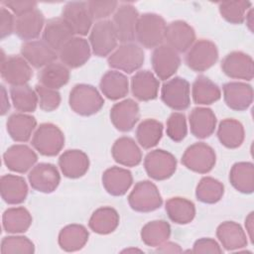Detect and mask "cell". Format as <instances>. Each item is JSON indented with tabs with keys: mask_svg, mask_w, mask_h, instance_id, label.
Segmentation results:
<instances>
[{
	"mask_svg": "<svg viewBox=\"0 0 254 254\" xmlns=\"http://www.w3.org/2000/svg\"><path fill=\"white\" fill-rule=\"evenodd\" d=\"M253 211L250 212L246 219H245V227H246V231L248 233V237L251 241V243H253V229H254V226H253V223H254V217H253Z\"/></svg>",
	"mask_w": 254,
	"mask_h": 254,
	"instance_id": "obj_55",
	"label": "cell"
},
{
	"mask_svg": "<svg viewBox=\"0 0 254 254\" xmlns=\"http://www.w3.org/2000/svg\"><path fill=\"white\" fill-rule=\"evenodd\" d=\"M192 253H214V254H221L222 249L219 244L211 238H200L196 240L193 244Z\"/></svg>",
	"mask_w": 254,
	"mask_h": 254,
	"instance_id": "obj_51",
	"label": "cell"
},
{
	"mask_svg": "<svg viewBox=\"0 0 254 254\" xmlns=\"http://www.w3.org/2000/svg\"><path fill=\"white\" fill-rule=\"evenodd\" d=\"M191 134L199 139L212 135L216 127V116L210 108L195 107L189 115Z\"/></svg>",
	"mask_w": 254,
	"mask_h": 254,
	"instance_id": "obj_25",
	"label": "cell"
},
{
	"mask_svg": "<svg viewBox=\"0 0 254 254\" xmlns=\"http://www.w3.org/2000/svg\"><path fill=\"white\" fill-rule=\"evenodd\" d=\"M62 18L71 28L74 35L85 36L92 28L93 19L89 13L86 2H67L63 8Z\"/></svg>",
	"mask_w": 254,
	"mask_h": 254,
	"instance_id": "obj_12",
	"label": "cell"
},
{
	"mask_svg": "<svg viewBox=\"0 0 254 254\" xmlns=\"http://www.w3.org/2000/svg\"><path fill=\"white\" fill-rule=\"evenodd\" d=\"M159 80L150 70H139L131 78L132 94L140 101L153 100L158 96Z\"/></svg>",
	"mask_w": 254,
	"mask_h": 254,
	"instance_id": "obj_28",
	"label": "cell"
},
{
	"mask_svg": "<svg viewBox=\"0 0 254 254\" xmlns=\"http://www.w3.org/2000/svg\"><path fill=\"white\" fill-rule=\"evenodd\" d=\"M232 187L242 193H252L254 190V165L250 162L235 163L229 173Z\"/></svg>",
	"mask_w": 254,
	"mask_h": 254,
	"instance_id": "obj_36",
	"label": "cell"
},
{
	"mask_svg": "<svg viewBox=\"0 0 254 254\" xmlns=\"http://www.w3.org/2000/svg\"><path fill=\"white\" fill-rule=\"evenodd\" d=\"M167 135L174 142L183 141L188 134V126L185 114L173 112L167 120Z\"/></svg>",
	"mask_w": 254,
	"mask_h": 254,
	"instance_id": "obj_48",
	"label": "cell"
},
{
	"mask_svg": "<svg viewBox=\"0 0 254 254\" xmlns=\"http://www.w3.org/2000/svg\"><path fill=\"white\" fill-rule=\"evenodd\" d=\"M10 95L14 107L22 113L34 112L39 104L36 90L28 84L11 86Z\"/></svg>",
	"mask_w": 254,
	"mask_h": 254,
	"instance_id": "obj_42",
	"label": "cell"
},
{
	"mask_svg": "<svg viewBox=\"0 0 254 254\" xmlns=\"http://www.w3.org/2000/svg\"><path fill=\"white\" fill-rule=\"evenodd\" d=\"M216 236L227 251L239 250L247 245V236L243 228L234 221H224L218 225Z\"/></svg>",
	"mask_w": 254,
	"mask_h": 254,
	"instance_id": "obj_29",
	"label": "cell"
},
{
	"mask_svg": "<svg viewBox=\"0 0 254 254\" xmlns=\"http://www.w3.org/2000/svg\"><path fill=\"white\" fill-rule=\"evenodd\" d=\"M68 103L75 113L81 116H90L102 108L104 99L94 86L79 83L70 90Z\"/></svg>",
	"mask_w": 254,
	"mask_h": 254,
	"instance_id": "obj_2",
	"label": "cell"
},
{
	"mask_svg": "<svg viewBox=\"0 0 254 254\" xmlns=\"http://www.w3.org/2000/svg\"><path fill=\"white\" fill-rule=\"evenodd\" d=\"M1 91H2V106H1V115H5L7 111L10 108V103L8 100V96L5 90V87L1 85Z\"/></svg>",
	"mask_w": 254,
	"mask_h": 254,
	"instance_id": "obj_56",
	"label": "cell"
},
{
	"mask_svg": "<svg viewBox=\"0 0 254 254\" xmlns=\"http://www.w3.org/2000/svg\"><path fill=\"white\" fill-rule=\"evenodd\" d=\"M164 40L177 53H185L193 45L195 33L193 28L187 22L177 20L166 27Z\"/></svg>",
	"mask_w": 254,
	"mask_h": 254,
	"instance_id": "obj_18",
	"label": "cell"
},
{
	"mask_svg": "<svg viewBox=\"0 0 254 254\" xmlns=\"http://www.w3.org/2000/svg\"><path fill=\"white\" fill-rule=\"evenodd\" d=\"M128 203L135 211L151 212L161 207L163 199L155 184L150 181H141L135 185L128 195Z\"/></svg>",
	"mask_w": 254,
	"mask_h": 254,
	"instance_id": "obj_4",
	"label": "cell"
},
{
	"mask_svg": "<svg viewBox=\"0 0 254 254\" xmlns=\"http://www.w3.org/2000/svg\"><path fill=\"white\" fill-rule=\"evenodd\" d=\"M64 145V133L53 123L41 124L32 138V146L43 156L53 157L58 155Z\"/></svg>",
	"mask_w": 254,
	"mask_h": 254,
	"instance_id": "obj_3",
	"label": "cell"
},
{
	"mask_svg": "<svg viewBox=\"0 0 254 254\" xmlns=\"http://www.w3.org/2000/svg\"><path fill=\"white\" fill-rule=\"evenodd\" d=\"M162 101L173 110L182 111L190 104V87L186 78L175 76L167 80L161 89Z\"/></svg>",
	"mask_w": 254,
	"mask_h": 254,
	"instance_id": "obj_9",
	"label": "cell"
},
{
	"mask_svg": "<svg viewBox=\"0 0 254 254\" xmlns=\"http://www.w3.org/2000/svg\"><path fill=\"white\" fill-rule=\"evenodd\" d=\"M133 183L130 171L120 167H111L102 175V185L105 190L114 196H121L127 192Z\"/></svg>",
	"mask_w": 254,
	"mask_h": 254,
	"instance_id": "obj_27",
	"label": "cell"
},
{
	"mask_svg": "<svg viewBox=\"0 0 254 254\" xmlns=\"http://www.w3.org/2000/svg\"><path fill=\"white\" fill-rule=\"evenodd\" d=\"M0 37L4 39L12 34L15 31V22L12 13L6 9L5 7H1L0 9Z\"/></svg>",
	"mask_w": 254,
	"mask_h": 254,
	"instance_id": "obj_52",
	"label": "cell"
},
{
	"mask_svg": "<svg viewBox=\"0 0 254 254\" xmlns=\"http://www.w3.org/2000/svg\"><path fill=\"white\" fill-rule=\"evenodd\" d=\"M38 78L41 85L57 90L68 82L69 70L64 64L54 62L43 67Z\"/></svg>",
	"mask_w": 254,
	"mask_h": 254,
	"instance_id": "obj_39",
	"label": "cell"
},
{
	"mask_svg": "<svg viewBox=\"0 0 254 254\" xmlns=\"http://www.w3.org/2000/svg\"><path fill=\"white\" fill-rule=\"evenodd\" d=\"M0 191L6 203L19 204L27 197L28 186L24 178L20 176L4 175L0 180Z\"/></svg>",
	"mask_w": 254,
	"mask_h": 254,
	"instance_id": "obj_31",
	"label": "cell"
},
{
	"mask_svg": "<svg viewBox=\"0 0 254 254\" xmlns=\"http://www.w3.org/2000/svg\"><path fill=\"white\" fill-rule=\"evenodd\" d=\"M3 228L6 232L17 234L26 232L32 224L30 212L23 206L11 207L4 211L2 216Z\"/></svg>",
	"mask_w": 254,
	"mask_h": 254,
	"instance_id": "obj_41",
	"label": "cell"
},
{
	"mask_svg": "<svg viewBox=\"0 0 254 254\" xmlns=\"http://www.w3.org/2000/svg\"><path fill=\"white\" fill-rule=\"evenodd\" d=\"M151 64L156 75L162 80H167L178 70L181 64V58L174 49L164 44L154 49L151 56Z\"/></svg>",
	"mask_w": 254,
	"mask_h": 254,
	"instance_id": "obj_13",
	"label": "cell"
},
{
	"mask_svg": "<svg viewBox=\"0 0 254 254\" xmlns=\"http://www.w3.org/2000/svg\"><path fill=\"white\" fill-rule=\"evenodd\" d=\"M35 252L34 243L25 236H6L1 241L2 254H33Z\"/></svg>",
	"mask_w": 254,
	"mask_h": 254,
	"instance_id": "obj_47",
	"label": "cell"
},
{
	"mask_svg": "<svg viewBox=\"0 0 254 254\" xmlns=\"http://www.w3.org/2000/svg\"><path fill=\"white\" fill-rule=\"evenodd\" d=\"M58 55L61 63L66 67L76 68L89 60L91 48L84 38L73 37L58 52Z\"/></svg>",
	"mask_w": 254,
	"mask_h": 254,
	"instance_id": "obj_17",
	"label": "cell"
},
{
	"mask_svg": "<svg viewBox=\"0 0 254 254\" xmlns=\"http://www.w3.org/2000/svg\"><path fill=\"white\" fill-rule=\"evenodd\" d=\"M73 31L63 18H52L48 20L43 32V41L53 50L59 52L70 39Z\"/></svg>",
	"mask_w": 254,
	"mask_h": 254,
	"instance_id": "obj_23",
	"label": "cell"
},
{
	"mask_svg": "<svg viewBox=\"0 0 254 254\" xmlns=\"http://www.w3.org/2000/svg\"><path fill=\"white\" fill-rule=\"evenodd\" d=\"M171 235V226L165 220H153L146 223L141 230L142 241L151 247H158Z\"/></svg>",
	"mask_w": 254,
	"mask_h": 254,
	"instance_id": "obj_44",
	"label": "cell"
},
{
	"mask_svg": "<svg viewBox=\"0 0 254 254\" xmlns=\"http://www.w3.org/2000/svg\"><path fill=\"white\" fill-rule=\"evenodd\" d=\"M118 224L119 214L110 206L97 208L88 221L89 228L97 234H109L117 228Z\"/></svg>",
	"mask_w": 254,
	"mask_h": 254,
	"instance_id": "obj_37",
	"label": "cell"
},
{
	"mask_svg": "<svg viewBox=\"0 0 254 254\" xmlns=\"http://www.w3.org/2000/svg\"><path fill=\"white\" fill-rule=\"evenodd\" d=\"M139 117V105L130 98L115 103L110 110V120L114 127L121 132L132 130L138 122Z\"/></svg>",
	"mask_w": 254,
	"mask_h": 254,
	"instance_id": "obj_19",
	"label": "cell"
},
{
	"mask_svg": "<svg viewBox=\"0 0 254 254\" xmlns=\"http://www.w3.org/2000/svg\"><path fill=\"white\" fill-rule=\"evenodd\" d=\"M249 1H224L218 4L219 13L231 24H241L245 20L248 10L251 8Z\"/></svg>",
	"mask_w": 254,
	"mask_h": 254,
	"instance_id": "obj_46",
	"label": "cell"
},
{
	"mask_svg": "<svg viewBox=\"0 0 254 254\" xmlns=\"http://www.w3.org/2000/svg\"><path fill=\"white\" fill-rule=\"evenodd\" d=\"M221 69L230 78L251 80L254 76L253 59L243 52H231L222 60Z\"/></svg>",
	"mask_w": 254,
	"mask_h": 254,
	"instance_id": "obj_16",
	"label": "cell"
},
{
	"mask_svg": "<svg viewBox=\"0 0 254 254\" xmlns=\"http://www.w3.org/2000/svg\"><path fill=\"white\" fill-rule=\"evenodd\" d=\"M111 154L116 163L125 167L138 166L142 161V152L136 142L130 137L118 138L111 149Z\"/></svg>",
	"mask_w": 254,
	"mask_h": 254,
	"instance_id": "obj_26",
	"label": "cell"
},
{
	"mask_svg": "<svg viewBox=\"0 0 254 254\" xmlns=\"http://www.w3.org/2000/svg\"><path fill=\"white\" fill-rule=\"evenodd\" d=\"M163 136V124L156 119L143 120L136 129V139L144 149L155 147Z\"/></svg>",
	"mask_w": 254,
	"mask_h": 254,
	"instance_id": "obj_43",
	"label": "cell"
},
{
	"mask_svg": "<svg viewBox=\"0 0 254 254\" xmlns=\"http://www.w3.org/2000/svg\"><path fill=\"white\" fill-rule=\"evenodd\" d=\"M166 211L169 218L177 224H187L195 216V207L192 201L180 196L171 197L166 201Z\"/></svg>",
	"mask_w": 254,
	"mask_h": 254,
	"instance_id": "obj_38",
	"label": "cell"
},
{
	"mask_svg": "<svg viewBox=\"0 0 254 254\" xmlns=\"http://www.w3.org/2000/svg\"><path fill=\"white\" fill-rule=\"evenodd\" d=\"M245 19H246V24L249 28V30L253 33V9L250 8L245 16Z\"/></svg>",
	"mask_w": 254,
	"mask_h": 254,
	"instance_id": "obj_57",
	"label": "cell"
},
{
	"mask_svg": "<svg viewBox=\"0 0 254 254\" xmlns=\"http://www.w3.org/2000/svg\"><path fill=\"white\" fill-rule=\"evenodd\" d=\"M2 4L16 14L17 17L37 9V2L34 1H3Z\"/></svg>",
	"mask_w": 254,
	"mask_h": 254,
	"instance_id": "obj_53",
	"label": "cell"
},
{
	"mask_svg": "<svg viewBox=\"0 0 254 254\" xmlns=\"http://www.w3.org/2000/svg\"><path fill=\"white\" fill-rule=\"evenodd\" d=\"M215 162L216 155L214 150L203 142H197L188 147L182 157L183 165L189 170L198 174L210 172Z\"/></svg>",
	"mask_w": 254,
	"mask_h": 254,
	"instance_id": "obj_6",
	"label": "cell"
},
{
	"mask_svg": "<svg viewBox=\"0 0 254 254\" xmlns=\"http://www.w3.org/2000/svg\"><path fill=\"white\" fill-rule=\"evenodd\" d=\"M102 94L110 100H118L127 95L129 81L125 74L117 70H109L103 74L99 83Z\"/></svg>",
	"mask_w": 254,
	"mask_h": 254,
	"instance_id": "obj_32",
	"label": "cell"
},
{
	"mask_svg": "<svg viewBox=\"0 0 254 254\" xmlns=\"http://www.w3.org/2000/svg\"><path fill=\"white\" fill-rule=\"evenodd\" d=\"M226 105L235 111L249 108L253 102V89L250 84L240 81H230L222 86Z\"/></svg>",
	"mask_w": 254,
	"mask_h": 254,
	"instance_id": "obj_22",
	"label": "cell"
},
{
	"mask_svg": "<svg viewBox=\"0 0 254 254\" xmlns=\"http://www.w3.org/2000/svg\"><path fill=\"white\" fill-rule=\"evenodd\" d=\"M38 98L40 108L44 111L51 112L56 110L61 103V95L56 89L45 87L41 84H37L35 88Z\"/></svg>",
	"mask_w": 254,
	"mask_h": 254,
	"instance_id": "obj_49",
	"label": "cell"
},
{
	"mask_svg": "<svg viewBox=\"0 0 254 254\" xmlns=\"http://www.w3.org/2000/svg\"><path fill=\"white\" fill-rule=\"evenodd\" d=\"M87 7L92 19L95 20H104L109 17L111 14H114L118 7L117 1H88Z\"/></svg>",
	"mask_w": 254,
	"mask_h": 254,
	"instance_id": "obj_50",
	"label": "cell"
},
{
	"mask_svg": "<svg viewBox=\"0 0 254 254\" xmlns=\"http://www.w3.org/2000/svg\"><path fill=\"white\" fill-rule=\"evenodd\" d=\"M139 13L130 3L120 4L113 14V26L117 39L122 44L132 43L135 40V30Z\"/></svg>",
	"mask_w": 254,
	"mask_h": 254,
	"instance_id": "obj_11",
	"label": "cell"
},
{
	"mask_svg": "<svg viewBox=\"0 0 254 254\" xmlns=\"http://www.w3.org/2000/svg\"><path fill=\"white\" fill-rule=\"evenodd\" d=\"M87 229L80 224H69L64 226L59 233V245L66 252L78 251L88 240Z\"/></svg>",
	"mask_w": 254,
	"mask_h": 254,
	"instance_id": "obj_34",
	"label": "cell"
},
{
	"mask_svg": "<svg viewBox=\"0 0 254 254\" xmlns=\"http://www.w3.org/2000/svg\"><path fill=\"white\" fill-rule=\"evenodd\" d=\"M191 95L194 103L208 105L219 100L221 97L220 88L204 75L195 78L191 87Z\"/></svg>",
	"mask_w": 254,
	"mask_h": 254,
	"instance_id": "obj_40",
	"label": "cell"
},
{
	"mask_svg": "<svg viewBox=\"0 0 254 254\" xmlns=\"http://www.w3.org/2000/svg\"><path fill=\"white\" fill-rule=\"evenodd\" d=\"M89 45L92 53L97 57H106L117 46V35L112 21L102 20L96 22L89 34Z\"/></svg>",
	"mask_w": 254,
	"mask_h": 254,
	"instance_id": "obj_7",
	"label": "cell"
},
{
	"mask_svg": "<svg viewBox=\"0 0 254 254\" xmlns=\"http://www.w3.org/2000/svg\"><path fill=\"white\" fill-rule=\"evenodd\" d=\"M218 60L216 45L205 39L198 40L189 50L186 55V64L193 71L201 72L210 68Z\"/></svg>",
	"mask_w": 254,
	"mask_h": 254,
	"instance_id": "obj_8",
	"label": "cell"
},
{
	"mask_svg": "<svg viewBox=\"0 0 254 254\" xmlns=\"http://www.w3.org/2000/svg\"><path fill=\"white\" fill-rule=\"evenodd\" d=\"M38 156L29 146L16 144L9 147L3 155L6 167L16 173L24 174L34 167Z\"/></svg>",
	"mask_w": 254,
	"mask_h": 254,
	"instance_id": "obj_21",
	"label": "cell"
},
{
	"mask_svg": "<svg viewBox=\"0 0 254 254\" xmlns=\"http://www.w3.org/2000/svg\"><path fill=\"white\" fill-rule=\"evenodd\" d=\"M245 137L243 125L236 119H223L217 129V138L219 142L228 149H235L242 145Z\"/></svg>",
	"mask_w": 254,
	"mask_h": 254,
	"instance_id": "obj_35",
	"label": "cell"
},
{
	"mask_svg": "<svg viewBox=\"0 0 254 254\" xmlns=\"http://www.w3.org/2000/svg\"><path fill=\"white\" fill-rule=\"evenodd\" d=\"M132 251H139V252H141V250H139V249H126V250H124V251H122V252H132Z\"/></svg>",
	"mask_w": 254,
	"mask_h": 254,
	"instance_id": "obj_58",
	"label": "cell"
},
{
	"mask_svg": "<svg viewBox=\"0 0 254 254\" xmlns=\"http://www.w3.org/2000/svg\"><path fill=\"white\" fill-rule=\"evenodd\" d=\"M1 76L12 86L27 84L33 76V70L28 62L19 56L5 57L2 52Z\"/></svg>",
	"mask_w": 254,
	"mask_h": 254,
	"instance_id": "obj_14",
	"label": "cell"
},
{
	"mask_svg": "<svg viewBox=\"0 0 254 254\" xmlns=\"http://www.w3.org/2000/svg\"><path fill=\"white\" fill-rule=\"evenodd\" d=\"M45 24L43 13L35 9L24 15L17 17L15 21V33L25 41H33L38 38Z\"/></svg>",
	"mask_w": 254,
	"mask_h": 254,
	"instance_id": "obj_30",
	"label": "cell"
},
{
	"mask_svg": "<svg viewBox=\"0 0 254 254\" xmlns=\"http://www.w3.org/2000/svg\"><path fill=\"white\" fill-rule=\"evenodd\" d=\"M224 193V186L218 180L211 177H203L195 190L196 198L203 203H216Z\"/></svg>",
	"mask_w": 254,
	"mask_h": 254,
	"instance_id": "obj_45",
	"label": "cell"
},
{
	"mask_svg": "<svg viewBox=\"0 0 254 254\" xmlns=\"http://www.w3.org/2000/svg\"><path fill=\"white\" fill-rule=\"evenodd\" d=\"M28 180L35 190L51 193L60 185L61 176L53 164L40 163L32 168L28 175Z\"/></svg>",
	"mask_w": 254,
	"mask_h": 254,
	"instance_id": "obj_15",
	"label": "cell"
},
{
	"mask_svg": "<svg viewBox=\"0 0 254 254\" xmlns=\"http://www.w3.org/2000/svg\"><path fill=\"white\" fill-rule=\"evenodd\" d=\"M144 167L150 178L156 181H163L174 175L177 169V160L168 151L157 149L146 155Z\"/></svg>",
	"mask_w": 254,
	"mask_h": 254,
	"instance_id": "obj_10",
	"label": "cell"
},
{
	"mask_svg": "<svg viewBox=\"0 0 254 254\" xmlns=\"http://www.w3.org/2000/svg\"><path fill=\"white\" fill-rule=\"evenodd\" d=\"M7 131L16 142H27L37 126L34 116L26 113H13L7 120Z\"/></svg>",
	"mask_w": 254,
	"mask_h": 254,
	"instance_id": "obj_33",
	"label": "cell"
},
{
	"mask_svg": "<svg viewBox=\"0 0 254 254\" xmlns=\"http://www.w3.org/2000/svg\"><path fill=\"white\" fill-rule=\"evenodd\" d=\"M59 166L64 177L77 179L87 172L89 168V159L87 155L80 150H67L59 158Z\"/></svg>",
	"mask_w": 254,
	"mask_h": 254,
	"instance_id": "obj_24",
	"label": "cell"
},
{
	"mask_svg": "<svg viewBox=\"0 0 254 254\" xmlns=\"http://www.w3.org/2000/svg\"><path fill=\"white\" fill-rule=\"evenodd\" d=\"M166 27V22L160 15L155 13L142 14L137 21L135 39L146 49L157 48L164 41Z\"/></svg>",
	"mask_w": 254,
	"mask_h": 254,
	"instance_id": "obj_1",
	"label": "cell"
},
{
	"mask_svg": "<svg viewBox=\"0 0 254 254\" xmlns=\"http://www.w3.org/2000/svg\"><path fill=\"white\" fill-rule=\"evenodd\" d=\"M21 55L28 64L36 68L45 67L54 63L59 55L43 40H33L24 43L21 47Z\"/></svg>",
	"mask_w": 254,
	"mask_h": 254,
	"instance_id": "obj_20",
	"label": "cell"
},
{
	"mask_svg": "<svg viewBox=\"0 0 254 254\" xmlns=\"http://www.w3.org/2000/svg\"><path fill=\"white\" fill-rule=\"evenodd\" d=\"M143 49L134 43H125L119 46L107 59L109 66L131 73L139 69L144 64Z\"/></svg>",
	"mask_w": 254,
	"mask_h": 254,
	"instance_id": "obj_5",
	"label": "cell"
},
{
	"mask_svg": "<svg viewBox=\"0 0 254 254\" xmlns=\"http://www.w3.org/2000/svg\"><path fill=\"white\" fill-rule=\"evenodd\" d=\"M156 252H159V253H181V252H183V250L179 244H177L175 242H167L166 241L157 247Z\"/></svg>",
	"mask_w": 254,
	"mask_h": 254,
	"instance_id": "obj_54",
	"label": "cell"
}]
</instances>
